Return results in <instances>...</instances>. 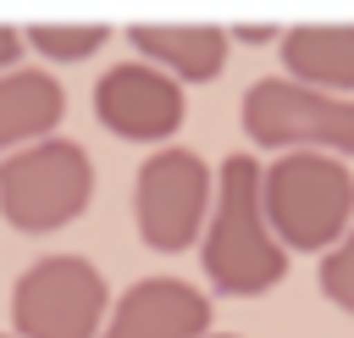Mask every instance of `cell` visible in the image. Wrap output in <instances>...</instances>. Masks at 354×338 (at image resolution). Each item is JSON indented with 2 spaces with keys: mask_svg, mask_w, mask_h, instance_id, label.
Returning <instances> with one entry per match:
<instances>
[{
  "mask_svg": "<svg viewBox=\"0 0 354 338\" xmlns=\"http://www.w3.org/2000/svg\"><path fill=\"white\" fill-rule=\"evenodd\" d=\"M199 266L221 299H254L288 277V249L260 211V161L249 150L227 155L210 188V216L199 227Z\"/></svg>",
  "mask_w": 354,
  "mask_h": 338,
  "instance_id": "6da1fadb",
  "label": "cell"
},
{
  "mask_svg": "<svg viewBox=\"0 0 354 338\" xmlns=\"http://www.w3.org/2000/svg\"><path fill=\"white\" fill-rule=\"evenodd\" d=\"M260 211L282 249H326L354 222V172L326 150H282L260 166Z\"/></svg>",
  "mask_w": 354,
  "mask_h": 338,
  "instance_id": "7a4b0ae2",
  "label": "cell"
},
{
  "mask_svg": "<svg viewBox=\"0 0 354 338\" xmlns=\"http://www.w3.org/2000/svg\"><path fill=\"white\" fill-rule=\"evenodd\" d=\"M94 199V161L77 139L44 133L0 155V222L17 233H55Z\"/></svg>",
  "mask_w": 354,
  "mask_h": 338,
  "instance_id": "3957f363",
  "label": "cell"
},
{
  "mask_svg": "<svg viewBox=\"0 0 354 338\" xmlns=\"http://www.w3.org/2000/svg\"><path fill=\"white\" fill-rule=\"evenodd\" d=\"M238 116L260 150H326L343 161L354 155V94H326L293 78H254Z\"/></svg>",
  "mask_w": 354,
  "mask_h": 338,
  "instance_id": "277c9868",
  "label": "cell"
},
{
  "mask_svg": "<svg viewBox=\"0 0 354 338\" xmlns=\"http://www.w3.org/2000/svg\"><path fill=\"white\" fill-rule=\"evenodd\" d=\"M210 188H216V172L205 166L199 150L155 144L133 177V227H138L144 249H155V255L194 249L199 227L210 216Z\"/></svg>",
  "mask_w": 354,
  "mask_h": 338,
  "instance_id": "5b68a950",
  "label": "cell"
},
{
  "mask_svg": "<svg viewBox=\"0 0 354 338\" xmlns=\"http://www.w3.org/2000/svg\"><path fill=\"white\" fill-rule=\"evenodd\" d=\"M105 310L111 288L88 255H44L11 283L17 338H100Z\"/></svg>",
  "mask_w": 354,
  "mask_h": 338,
  "instance_id": "8992f818",
  "label": "cell"
},
{
  "mask_svg": "<svg viewBox=\"0 0 354 338\" xmlns=\"http://www.w3.org/2000/svg\"><path fill=\"white\" fill-rule=\"evenodd\" d=\"M94 116L105 133L127 144H171V133L188 122V89L166 78L149 61H116L94 83Z\"/></svg>",
  "mask_w": 354,
  "mask_h": 338,
  "instance_id": "52a82bcc",
  "label": "cell"
},
{
  "mask_svg": "<svg viewBox=\"0 0 354 338\" xmlns=\"http://www.w3.org/2000/svg\"><path fill=\"white\" fill-rule=\"evenodd\" d=\"M199 332H210V294L183 277L127 283L100 321V338H199Z\"/></svg>",
  "mask_w": 354,
  "mask_h": 338,
  "instance_id": "ba28073f",
  "label": "cell"
},
{
  "mask_svg": "<svg viewBox=\"0 0 354 338\" xmlns=\"http://www.w3.org/2000/svg\"><path fill=\"white\" fill-rule=\"evenodd\" d=\"M127 44L138 50V61L160 66L177 83H210L227 66L232 33L216 22H133Z\"/></svg>",
  "mask_w": 354,
  "mask_h": 338,
  "instance_id": "9c48e42d",
  "label": "cell"
},
{
  "mask_svg": "<svg viewBox=\"0 0 354 338\" xmlns=\"http://www.w3.org/2000/svg\"><path fill=\"white\" fill-rule=\"evenodd\" d=\"M282 78L326 89V94H354V22H299L277 33Z\"/></svg>",
  "mask_w": 354,
  "mask_h": 338,
  "instance_id": "30bf717a",
  "label": "cell"
},
{
  "mask_svg": "<svg viewBox=\"0 0 354 338\" xmlns=\"http://www.w3.org/2000/svg\"><path fill=\"white\" fill-rule=\"evenodd\" d=\"M66 116V89L44 66H6L0 72V155L55 133Z\"/></svg>",
  "mask_w": 354,
  "mask_h": 338,
  "instance_id": "8fae6325",
  "label": "cell"
},
{
  "mask_svg": "<svg viewBox=\"0 0 354 338\" xmlns=\"http://www.w3.org/2000/svg\"><path fill=\"white\" fill-rule=\"evenodd\" d=\"M105 39H111V28H105V22H33V28H22V44H28V50H39L44 61H55V66L88 61Z\"/></svg>",
  "mask_w": 354,
  "mask_h": 338,
  "instance_id": "7c38bea8",
  "label": "cell"
},
{
  "mask_svg": "<svg viewBox=\"0 0 354 338\" xmlns=\"http://www.w3.org/2000/svg\"><path fill=\"white\" fill-rule=\"evenodd\" d=\"M321 294H326L343 316H354V222L321 249Z\"/></svg>",
  "mask_w": 354,
  "mask_h": 338,
  "instance_id": "4fadbf2b",
  "label": "cell"
},
{
  "mask_svg": "<svg viewBox=\"0 0 354 338\" xmlns=\"http://www.w3.org/2000/svg\"><path fill=\"white\" fill-rule=\"evenodd\" d=\"M22 28H11V22H0V72L6 66H22Z\"/></svg>",
  "mask_w": 354,
  "mask_h": 338,
  "instance_id": "5bb4252c",
  "label": "cell"
},
{
  "mask_svg": "<svg viewBox=\"0 0 354 338\" xmlns=\"http://www.w3.org/2000/svg\"><path fill=\"white\" fill-rule=\"evenodd\" d=\"M232 39H249V44H266V39H277L282 28H271V22H238V28H227Z\"/></svg>",
  "mask_w": 354,
  "mask_h": 338,
  "instance_id": "9a60e30c",
  "label": "cell"
},
{
  "mask_svg": "<svg viewBox=\"0 0 354 338\" xmlns=\"http://www.w3.org/2000/svg\"><path fill=\"white\" fill-rule=\"evenodd\" d=\"M199 338H238V332H199Z\"/></svg>",
  "mask_w": 354,
  "mask_h": 338,
  "instance_id": "2e32d148",
  "label": "cell"
},
{
  "mask_svg": "<svg viewBox=\"0 0 354 338\" xmlns=\"http://www.w3.org/2000/svg\"><path fill=\"white\" fill-rule=\"evenodd\" d=\"M0 338H17V332H0Z\"/></svg>",
  "mask_w": 354,
  "mask_h": 338,
  "instance_id": "e0dca14e",
  "label": "cell"
}]
</instances>
